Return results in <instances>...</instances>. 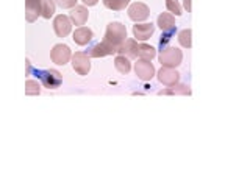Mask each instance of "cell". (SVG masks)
Segmentation results:
<instances>
[{"label":"cell","instance_id":"1","mask_svg":"<svg viewBox=\"0 0 250 187\" xmlns=\"http://www.w3.org/2000/svg\"><path fill=\"white\" fill-rule=\"evenodd\" d=\"M125 39H127V28H125L124 23L117 22V20L109 22L106 25V30H105L104 41L111 47H114L116 53H117V49L122 45V42L125 41Z\"/></svg>","mask_w":250,"mask_h":187},{"label":"cell","instance_id":"2","mask_svg":"<svg viewBox=\"0 0 250 187\" xmlns=\"http://www.w3.org/2000/svg\"><path fill=\"white\" fill-rule=\"evenodd\" d=\"M158 59L161 62V66L166 67H178L183 61V52L177 49V47L166 45L160 50Z\"/></svg>","mask_w":250,"mask_h":187},{"label":"cell","instance_id":"3","mask_svg":"<svg viewBox=\"0 0 250 187\" xmlns=\"http://www.w3.org/2000/svg\"><path fill=\"white\" fill-rule=\"evenodd\" d=\"M70 61H72V67L78 75H88L91 70V58L88 56L86 52H75L70 56Z\"/></svg>","mask_w":250,"mask_h":187},{"label":"cell","instance_id":"4","mask_svg":"<svg viewBox=\"0 0 250 187\" xmlns=\"http://www.w3.org/2000/svg\"><path fill=\"white\" fill-rule=\"evenodd\" d=\"M70 56H72V52H70L69 45L66 44H55L50 50V59L52 62L58 66H64L70 61Z\"/></svg>","mask_w":250,"mask_h":187},{"label":"cell","instance_id":"5","mask_svg":"<svg viewBox=\"0 0 250 187\" xmlns=\"http://www.w3.org/2000/svg\"><path fill=\"white\" fill-rule=\"evenodd\" d=\"M36 76L41 78L42 84L49 89H57L61 84V74L55 69L47 70H36Z\"/></svg>","mask_w":250,"mask_h":187},{"label":"cell","instance_id":"6","mask_svg":"<svg viewBox=\"0 0 250 187\" xmlns=\"http://www.w3.org/2000/svg\"><path fill=\"white\" fill-rule=\"evenodd\" d=\"M72 20L66 14H58L53 19V31L58 37H66L72 31Z\"/></svg>","mask_w":250,"mask_h":187},{"label":"cell","instance_id":"7","mask_svg":"<svg viewBox=\"0 0 250 187\" xmlns=\"http://www.w3.org/2000/svg\"><path fill=\"white\" fill-rule=\"evenodd\" d=\"M156 76H158V81L164 86H167V88H172V86H175L180 81V72L175 70V67L161 66Z\"/></svg>","mask_w":250,"mask_h":187},{"label":"cell","instance_id":"8","mask_svg":"<svg viewBox=\"0 0 250 187\" xmlns=\"http://www.w3.org/2000/svg\"><path fill=\"white\" fill-rule=\"evenodd\" d=\"M128 18L135 22H143L146 19H148V16H150V10H148V6L143 2H133L128 5Z\"/></svg>","mask_w":250,"mask_h":187},{"label":"cell","instance_id":"9","mask_svg":"<svg viewBox=\"0 0 250 187\" xmlns=\"http://www.w3.org/2000/svg\"><path fill=\"white\" fill-rule=\"evenodd\" d=\"M135 72H136L139 80L150 81L155 75V66L147 59H138L135 62Z\"/></svg>","mask_w":250,"mask_h":187},{"label":"cell","instance_id":"10","mask_svg":"<svg viewBox=\"0 0 250 187\" xmlns=\"http://www.w3.org/2000/svg\"><path fill=\"white\" fill-rule=\"evenodd\" d=\"M153 31L155 23L152 22H136V25H133V36L136 41H147L153 35Z\"/></svg>","mask_w":250,"mask_h":187},{"label":"cell","instance_id":"11","mask_svg":"<svg viewBox=\"0 0 250 187\" xmlns=\"http://www.w3.org/2000/svg\"><path fill=\"white\" fill-rule=\"evenodd\" d=\"M86 53H88L89 58H104V56H108V55H114L116 49L109 44H106L105 41H102L89 47V49L86 50Z\"/></svg>","mask_w":250,"mask_h":187},{"label":"cell","instance_id":"12","mask_svg":"<svg viewBox=\"0 0 250 187\" xmlns=\"http://www.w3.org/2000/svg\"><path fill=\"white\" fill-rule=\"evenodd\" d=\"M88 18H89V11L84 5H75L74 8H70L69 19L72 20V23H75V25L78 27L84 25V23L88 22Z\"/></svg>","mask_w":250,"mask_h":187},{"label":"cell","instance_id":"13","mask_svg":"<svg viewBox=\"0 0 250 187\" xmlns=\"http://www.w3.org/2000/svg\"><path fill=\"white\" fill-rule=\"evenodd\" d=\"M92 37H94V31L89 28V27H77L75 31H74V35H72V39H74V42L78 44V45H86V44H89L92 41Z\"/></svg>","mask_w":250,"mask_h":187},{"label":"cell","instance_id":"14","mask_svg":"<svg viewBox=\"0 0 250 187\" xmlns=\"http://www.w3.org/2000/svg\"><path fill=\"white\" fill-rule=\"evenodd\" d=\"M42 0H25V19L27 22H35L41 16Z\"/></svg>","mask_w":250,"mask_h":187},{"label":"cell","instance_id":"15","mask_svg":"<svg viewBox=\"0 0 250 187\" xmlns=\"http://www.w3.org/2000/svg\"><path fill=\"white\" fill-rule=\"evenodd\" d=\"M136 50H138V41L130 37V39H125L122 45L117 49V55H124V56H127L128 59H133V58H138Z\"/></svg>","mask_w":250,"mask_h":187},{"label":"cell","instance_id":"16","mask_svg":"<svg viewBox=\"0 0 250 187\" xmlns=\"http://www.w3.org/2000/svg\"><path fill=\"white\" fill-rule=\"evenodd\" d=\"M156 25H158L163 31H177V23L174 14L170 13H161L156 19Z\"/></svg>","mask_w":250,"mask_h":187},{"label":"cell","instance_id":"17","mask_svg":"<svg viewBox=\"0 0 250 187\" xmlns=\"http://www.w3.org/2000/svg\"><path fill=\"white\" fill-rule=\"evenodd\" d=\"M136 56H138L139 59H147V61H152V59L156 56V50H155V47L148 45V44H138Z\"/></svg>","mask_w":250,"mask_h":187},{"label":"cell","instance_id":"18","mask_svg":"<svg viewBox=\"0 0 250 187\" xmlns=\"http://www.w3.org/2000/svg\"><path fill=\"white\" fill-rule=\"evenodd\" d=\"M114 67L117 69V72L119 74L127 75L131 70V61L127 56H124V55H117V56L114 58Z\"/></svg>","mask_w":250,"mask_h":187},{"label":"cell","instance_id":"19","mask_svg":"<svg viewBox=\"0 0 250 187\" xmlns=\"http://www.w3.org/2000/svg\"><path fill=\"white\" fill-rule=\"evenodd\" d=\"M178 42L185 49H191L192 47V30L185 28L182 31H178Z\"/></svg>","mask_w":250,"mask_h":187},{"label":"cell","instance_id":"20","mask_svg":"<svg viewBox=\"0 0 250 187\" xmlns=\"http://www.w3.org/2000/svg\"><path fill=\"white\" fill-rule=\"evenodd\" d=\"M55 10H57V3H55V0H42L41 16L44 19H50L55 14Z\"/></svg>","mask_w":250,"mask_h":187},{"label":"cell","instance_id":"21","mask_svg":"<svg viewBox=\"0 0 250 187\" xmlns=\"http://www.w3.org/2000/svg\"><path fill=\"white\" fill-rule=\"evenodd\" d=\"M106 8L113 11H122L130 5V0H102Z\"/></svg>","mask_w":250,"mask_h":187},{"label":"cell","instance_id":"22","mask_svg":"<svg viewBox=\"0 0 250 187\" xmlns=\"http://www.w3.org/2000/svg\"><path fill=\"white\" fill-rule=\"evenodd\" d=\"M39 92H41V84L36 80L25 81V95H39Z\"/></svg>","mask_w":250,"mask_h":187},{"label":"cell","instance_id":"23","mask_svg":"<svg viewBox=\"0 0 250 187\" xmlns=\"http://www.w3.org/2000/svg\"><path fill=\"white\" fill-rule=\"evenodd\" d=\"M166 8L169 10L170 14H175V16H180L183 11V8L180 5L178 0H166Z\"/></svg>","mask_w":250,"mask_h":187},{"label":"cell","instance_id":"24","mask_svg":"<svg viewBox=\"0 0 250 187\" xmlns=\"http://www.w3.org/2000/svg\"><path fill=\"white\" fill-rule=\"evenodd\" d=\"M172 91H174V94H182V95H189L191 94V89L188 84H182V83H177L175 86H172Z\"/></svg>","mask_w":250,"mask_h":187},{"label":"cell","instance_id":"25","mask_svg":"<svg viewBox=\"0 0 250 187\" xmlns=\"http://www.w3.org/2000/svg\"><path fill=\"white\" fill-rule=\"evenodd\" d=\"M78 0H55V3L58 6L64 8V10H70V8H74L77 5Z\"/></svg>","mask_w":250,"mask_h":187},{"label":"cell","instance_id":"26","mask_svg":"<svg viewBox=\"0 0 250 187\" xmlns=\"http://www.w3.org/2000/svg\"><path fill=\"white\" fill-rule=\"evenodd\" d=\"M174 33H175V31H164V36H161V39H160L161 49H163V47H166V45H167V42L170 41V37L174 36Z\"/></svg>","mask_w":250,"mask_h":187},{"label":"cell","instance_id":"27","mask_svg":"<svg viewBox=\"0 0 250 187\" xmlns=\"http://www.w3.org/2000/svg\"><path fill=\"white\" fill-rule=\"evenodd\" d=\"M84 6H94L99 3V0H82Z\"/></svg>","mask_w":250,"mask_h":187},{"label":"cell","instance_id":"28","mask_svg":"<svg viewBox=\"0 0 250 187\" xmlns=\"http://www.w3.org/2000/svg\"><path fill=\"white\" fill-rule=\"evenodd\" d=\"M158 95H174V91L172 89H163L158 92Z\"/></svg>","mask_w":250,"mask_h":187},{"label":"cell","instance_id":"29","mask_svg":"<svg viewBox=\"0 0 250 187\" xmlns=\"http://www.w3.org/2000/svg\"><path fill=\"white\" fill-rule=\"evenodd\" d=\"M183 6L188 13H191V0H183Z\"/></svg>","mask_w":250,"mask_h":187}]
</instances>
